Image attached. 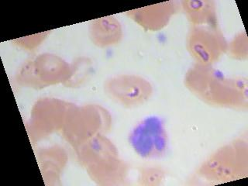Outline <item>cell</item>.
I'll return each instance as SVG.
<instances>
[{"label":"cell","mask_w":248,"mask_h":186,"mask_svg":"<svg viewBox=\"0 0 248 186\" xmlns=\"http://www.w3.org/2000/svg\"><path fill=\"white\" fill-rule=\"evenodd\" d=\"M202 73L207 81L203 82L192 78V89L205 100L217 104L236 105L240 99H246V87H242L240 81L225 79L219 74L212 71L209 72L211 78L209 80L206 72Z\"/></svg>","instance_id":"6da1fadb"},{"label":"cell","mask_w":248,"mask_h":186,"mask_svg":"<svg viewBox=\"0 0 248 186\" xmlns=\"http://www.w3.org/2000/svg\"><path fill=\"white\" fill-rule=\"evenodd\" d=\"M130 142L136 151L143 157H156L166 147V134L161 120L156 117L142 121L132 132Z\"/></svg>","instance_id":"7a4b0ae2"},{"label":"cell","mask_w":248,"mask_h":186,"mask_svg":"<svg viewBox=\"0 0 248 186\" xmlns=\"http://www.w3.org/2000/svg\"><path fill=\"white\" fill-rule=\"evenodd\" d=\"M244 151L236 147L223 148L216 154L204 166V174L213 177L219 181L231 180L240 175L246 161Z\"/></svg>","instance_id":"3957f363"},{"label":"cell","mask_w":248,"mask_h":186,"mask_svg":"<svg viewBox=\"0 0 248 186\" xmlns=\"http://www.w3.org/2000/svg\"><path fill=\"white\" fill-rule=\"evenodd\" d=\"M189 45L192 56L202 66L214 63L225 49L222 37L214 31L200 27L192 31Z\"/></svg>","instance_id":"277c9868"},{"label":"cell","mask_w":248,"mask_h":186,"mask_svg":"<svg viewBox=\"0 0 248 186\" xmlns=\"http://www.w3.org/2000/svg\"><path fill=\"white\" fill-rule=\"evenodd\" d=\"M188 4L187 10L194 23L202 24L209 21V17H212L213 11L210 2L195 1L188 2Z\"/></svg>","instance_id":"5b68a950"}]
</instances>
